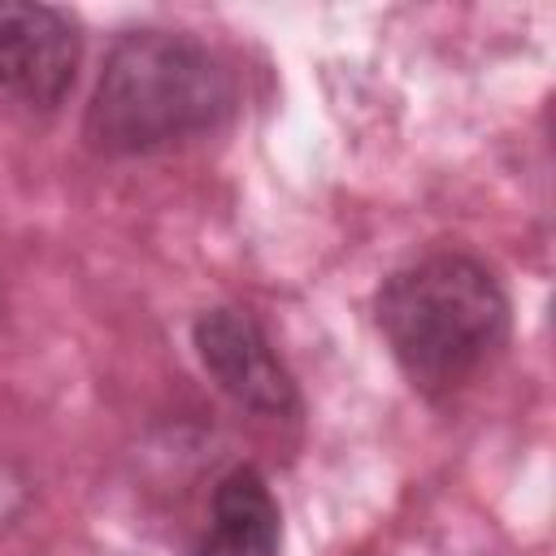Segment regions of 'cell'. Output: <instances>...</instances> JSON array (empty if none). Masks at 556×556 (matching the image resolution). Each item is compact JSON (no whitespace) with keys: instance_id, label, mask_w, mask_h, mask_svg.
I'll return each mask as SVG.
<instances>
[{"instance_id":"1","label":"cell","mask_w":556,"mask_h":556,"mask_svg":"<svg viewBox=\"0 0 556 556\" xmlns=\"http://www.w3.org/2000/svg\"><path fill=\"white\" fill-rule=\"evenodd\" d=\"M239 109L235 70L187 30H122L83 113V139L100 156H152L213 135Z\"/></svg>"},{"instance_id":"2","label":"cell","mask_w":556,"mask_h":556,"mask_svg":"<svg viewBox=\"0 0 556 556\" xmlns=\"http://www.w3.org/2000/svg\"><path fill=\"white\" fill-rule=\"evenodd\" d=\"M374 326L413 391L452 395L504 352L513 300L482 256L439 248L382 278Z\"/></svg>"},{"instance_id":"3","label":"cell","mask_w":556,"mask_h":556,"mask_svg":"<svg viewBox=\"0 0 556 556\" xmlns=\"http://www.w3.org/2000/svg\"><path fill=\"white\" fill-rule=\"evenodd\" d=\"M191 348L213 387L243 413L265 421H300L304 400L295 374L278 356L269 330L239 304H213L191 321Z\"/></svg>"},{"instance_id":"4","label":"cell","mask_w":556,"mask_h":556,"mask_svg":"<svg viewBox=\"0 0 556 556\" xmlns=\"http://www.w3.org/2000/svg\"><path fill=\"white\" fill-rule=\"evenodd\" d=\"M83 61V26L74 13L35 0H0V91L26 109L52 113Z\"/></svg>"},{"instance_id":"5","label":"cell","mask_w":556,"mask_h":556,"mask_svg":"<svg viewBox=\"0 0 556 556\" xmlns=\"http://www.w3.org/2000/svg\"><path fill=\"white\" fill-rule=\"evenodd\" d=\"M191 556H282V508L256 465H235L217 478L208 526Z\"/></svg>"}]
</instances>
